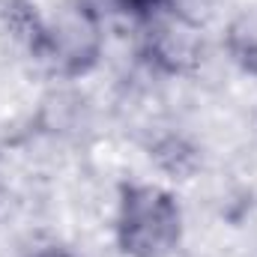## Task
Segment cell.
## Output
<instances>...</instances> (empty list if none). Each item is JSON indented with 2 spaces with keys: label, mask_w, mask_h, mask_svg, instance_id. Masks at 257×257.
<instances>
[{
  "label": "cell",
  "mask_w": 257,
  "mask_h": 257,
  "mask_svg": "<svg viewBox=\"0 0 257 257\" xmlns=\"http://www.w3.org/2000/svg\"><path fill=\"white\" fill-rule=\"evenodd\" d=\"M123 12L135 15V18H153L159 9H165L171 0H114Z\"/></svg>",
  "instance_id": "2"
},
{
  "label": "cell",
  "mask_w": 257,
  "mask_h": 257,
  "mask_svg": "<svg viewBox=\"0 0 257 257\" xmlns=\"http://www.w3.org/2000/svg\"><path fill=\"white\" fill-rule=\"evenodd\" d=\"M183 236L177 197L159 186H126L117 209V242L126 257H168Z\"/></svg>",
  "instance_id": "1"
},
{
  "label": "cell",
  "mask_w": 257,
  "mask_h": 257,
  "mask_svg": "<svg viewBox=\"0 0 257 257\" xmlns=\"http://www.w3.org/2000/svg\"><path fill=\"white\" fill-rule=\"evenodd\" d=\"M33 257H75V254H69L66 248H42V251H36Z\"/></svg>",
  "instance_id": "3"
}]
</instances>
